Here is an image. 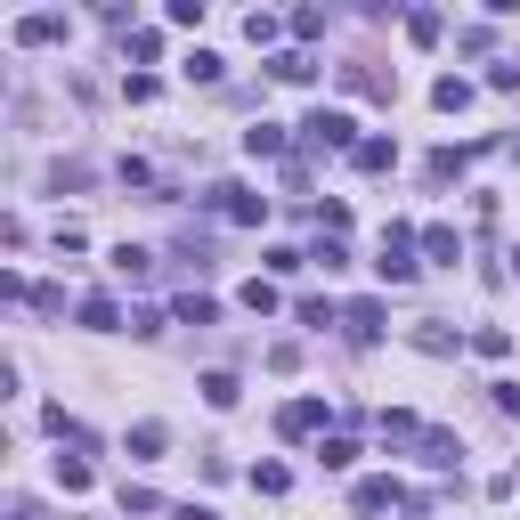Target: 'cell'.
Returning a JSON list of instances; mask_svg holds the SVG:
<instances>
[{
    "instance_id": "obj_1",
    "label": "cell",
    "mask_w": 520,
    "mask_h": 520,
    "mask_svg": "<svg viewBox=\"0 0 520 520\" xmlns=\"http://www.w3.org/2000/svg\"><path fill=\"white\" fill-rule=\"evenodd\" d=\"M301 139H309V147H325V155H334V147H350V155H358V122H350L342 106H317V114L301 122Z\"/></svg>"
},
{
    "instance_id": "obj_2",
    "label": "cell",
    "mask_w": 520,
    "mask_h": 520,
    "mask_svg": "<svg viewBox=\"0 0 520 520\" xmlns=\"http://www.w3.org/2000/svg\"><path fill=\"white\" fill-rule=\"evenodd\" d=\"M374 269H382L390 285H407V277L423 269V260H415V236H407V228H382V260H374Z\"/></svg>"
},
{
    "instance_id": "obj_3",
    "label": "cell",
    "mask_w": 520,
    "mask_h": 520,
    "mask_svg": "<svg viewBox=\"0 0 520 520\" xmlns=\"http://www.w3.org/2000/svg\"><path fill=\"white\" fill-rule=\"evenodd\" d=\"M212 212L236 220V228H260V220H269V204H260L252 187H212Z\"/></svg>"
},
{
    "instance_id": "obj_4",
    "label": "cell",
    "mask_w": 520,
    "mask_h": 520,
    "mask_svg": "<svg viewBox=\"0 0 520 520\" xmlns=\"http://www.w3.org/2000/svg\"><path fill=\"white\" fill-rule=\"evenodd\" d=\"M317 423H325V399H293V407L277 415V431H285V439H309Z\"/></svg>"
},
{
    "instance_id": "obj_5",
    "label": "cell",
    "mask_w": 520,
    "mask_h": 520,
    "mask_svg": "<svg viewBox=\"0 0 520 520\" xmlns=\"http://www.w3.org/2000/svg\"><path fill=\"white\" fill-rule=\"evenodd\" d=\"M350 504H358V512H390V504H407V488H399V480H358Z\"/></svg>"
},
{
    "instance_id": "obj_6",
    "label": "cell",
    "mask_w": 520,
    "mask_h": 520,
    "mask_svg": "<svg viewBox=\"0 0 520 520\" xmlns=\"http://www.w3.org/2000/svg\"><path fill=\"white\" fill-rule=\"evenodd\" d=\"M431 106H439V114H464V106H472V82H464V74H439V82H431Z\"/></svg>"
},
{
    "instance_id": "obj_7",
    "label": "cell",
    "mask_w": 520,
    "mask_h": 520,
    "mask_svg": "<svg viewBox=\"0 0 520 520\" xmlns=\"http://www.w3.org/2000/svg\"><path fill=\"white\" fill-rule=\"evenodd\" d=\"M415 447H423V464H431V472H455V455H464V447H455V431H423Z\"/></svg>"
},
{
    "instance_id": "obj_8",
    "label": "cell",
    "mask_w": 520,
    "mask_h": 520,
    "mask_svg": "<svg viewBox=\"0 0 520 520\" xmlns=\"http://www.w3.org/2000/svg\"><path fill=\"white\" fill-rule=\"evenodd\" d=\"M472 155H480V147H439V155L423 163V171H431V187H447V179H464V163H472Z\"/></svg>"
},
{
    "instance_id": "obj_9",
    "label": "cell",
    "mask_w": 520,
    "mask_h": 520,
    "mask_svg": "<svg viewBox=\"0 0 520 520\" xmlns=\"http://www.w3.org/2000/svg\"><path fill=\"white\" fill-rule=\"evenodd\" d=\"M171 317H179V325H220V301H212V293H179Z\"/></svg>"
},
{
    "instance_id": "obj_10",
    "label": "cell",
    "mask_w": 520,
    "mask_h": 520,
    "mask_svg": "<svg viewBox=\"0 0 520 520\" xmlns=\"http://www.w3.org/2000/svg\"><path fill=\"white\" fill-rule=\"evenodd\" d=\"M342 317H350V334H358V342H382V317H390V309H382V301H350Z\"/></svg>"
},
{
    "instance_id": "obj_11",
    "label": "cell",
    "mask_w": 520,
    "mask_h": 520,
    "mask_svg": "<svg viewBox=\"0 0 520 520\" xmlns=\"http://www.w3.org/2000/svg\"><path fill=\"white\" fill-rule=\"evenodd\" d=\"M57 33H65V17H49V9L17 17V41H25V49H41V41H57Z\"/></svg>"
},
{
    "instance_id": "obj_12",
    "label": "cell",
    "mask_w": 520,
    "mask_h": 520,
    "mask_svg": "<svg viewBox=\"0 0 520 520\" xmlns=\"http://www.w3.org/2000/svg\"><path fill=\"white\" fill-rule=\"evenodd\" d=\"M163 447H171V431L163 423H139V431H130V464H155Z\"/></svg>"
},
{
    "instance_id": "obj_13",
    "label": "cell",
    "mask_w": 520,
    "mask_h": 520,
    "mask_svg": "<svg viewBox=\"0 0 520 520\" xmlns=\"http://www.w3.org/2000/svg\"><path fill=\"white\" fill-rule=\"evenodd\" d=\"M350 163H358V171H390V163H399V139H358Z\"/></svg>"
},
{
    "instance_id": "obj_14",
    "label": "cell",
    "mask_w": 520,
    "mask_h": 520,
    "mask_svg": "<svg viewBox=\"0 0 520 520\" xmlns=\"http://www.w3.org/2000/svg\"><path fill=\"white\" fill-rule=\"evenodd\" d=\"M244 155H252V163H260V155H285V130H277V122H252V130H244Z\"/></svg>"
},
{
    "instance_id": "obj_15",
    "label": "cell",
    "mask_w": 520,
    "mask_h": 520,
    "mask_svg": "<svg viewBox=\"0 0 520 520\" xmlns=\"http://www.w3.org/2000/svg\"><path fill=\"white\" fill-rule=\"evenodd\" d=\"M82 325H90V334H114V325H122V309H114L106 293H90V301H82Z\"/></svg>"
},
{
    "instance_id": "obj_16",
    "label": "cell",
    "mask_w": 520,
    "mask_h": 520,
    "mask_svg": "<svg viewBox=\"0 0 520 520\" xmlns=\"http://www.w3.org/2000/svg\"><path fill=\"white\" fill-rule=\"evenodd\" d=\"M439 33H447V17H439V9H415V17H407V41H415V49H431Z\"/></svg>"
},
{
    "instance_id": "obj_17",
    "label": "cell",
    "mask_w": 520,
    "mask_h": 520,
    "mask_svg": "<svg viewBox=\"0 0 520 520\" xmlns=\"http://www.w3.org/2000/svg\"><path fill=\"white\" fill-rule=\"evenodd\" d=\"M269 74H277V82H309V74H317V65H309L301 49H277V57H269Z\"/></svg>"
},
{
    "instance_id": "obj_18",
    "label": "cell",
    "mask_w": 520,
    "mask_h": 520,
    "mask_svg": "<svg viewBox=\"0 0 520 520\" xmlns=\"http://www.w3.org/2000/svg\"><path fill=\"white\" fill-rule=\"evenodd\" d=\"M195 390H204V399H212V407H236V399H244V382H236V374H204V382H195Z\"/></svg>"
},
{
    "instance_id": "obj_19",
    "label": "cell",
    "mask_w": 520,
    "mask_h": 520,
    "mask_svg": "<svg viewBox=\"0 0 520 520\" xmlns=\"http://www.w3.org/2000/svg\"><path fill=\"white\" fill-rule=\"evenodd\" d=\"M236 301H244V309H252V317H277V285H269V277H252V285H244V293H236Z\"/></svg>"
},
{
    "instance_id": "obj_20",
    "label": "cell",
    "mask_w": 520,
    "mask_h": 520,
    "mask_svg": "<svg viewBox=\"0 0 520 520\" xmlns=\"http://www.w3.org/2000/svg\"><path fill=\"white\" fill-rule=\"evenodd\" d=\"M423 252H431V260H455V252H464V236H455V228H439V220H431V228H423Z\"/></svg>"
},
{
    "instance_id": "obj_21",
    "label": "cell",
    "mask_w": 520,
    "mask_h": 520,
    "mask_svg": "<svg viewBox=\"0 0 520 520\" xmlns=\"http://www.w3.org/2000/svg\"><path fill=\"white\" fill-rule=\"evenodd\" d=\"M57 488H65V496L90 488V464H82V455H57Z\"/></svg>"
},
{
    "instance_id": "obj_22",
    "label": "cell",
    "mask_w": 520,
    "mask_h": 520,
    "mask_svg": "<svg viewBox=\"0 0 520 520\" xmlns=\"http://www.w3.org/2000/svg\"><path fill=\"white\" fill-rule=\"evenodd\" d=\"M252 488H260V496H285L293 472H285V464H252Z\"/></svg>"
},
{
    "instance_id": "obj_23",
    "label": "cell",
    "mask_w": 520,
    "mask_h": 520,
    "mask_svg": "<svg viewBox=\"0 0 520 520\" xmlns=\"http://www.w3.org/2000/svg\"><path fill=\"white\" fill-rule=\"evenodd\" d=\"M114 269H122V277H130V285H139V277H155V260H147V252H139V244H122V252H114Z\"/></svg>"
},
{
    "instance_id": "obj_24",
    "label": "cell",
    "mask_w": 520,
    "mask_h": 520,
    "mask_svg": "<svg viewBox=\"0 0 520 520\" xmlns=\"http://www.w3.org/2000/svg\"><path fill=\"white\" fill-rule=\"evenodd\" d=\"M317 464H325V472H350V464H358V447H350V439H325V447H317Z\"/></svg>"
},
{
    "instance_id": "obj_25",
    "label": "cell",
    "mask_w": 520,
    "mask_h": 520,
    "mask_svg": "<svg viewBox=\"0 0 520 520\" xmlns=\"http://www.w3.org/2000/svg\"><path fill=\"white\" fill-rule=\"evenodd\" d=\"M472 350H480V358H504V350H512V334H504V325H480Z\"/></svg>"
},
{
    "instance_id": "obj_26",
    "label": "cell",
    "mask_w": 520,
    "mask_h": 520,
    "mask_svg": "<svg viewBox=\"0 0 520 520\" xmlns=\"http://www.w3.org/2000/svg\"><path fill=\"white\" fill-rule=\"evenodd\" d=\"M187 82H220V57L212 49H187Z\"/></svg>"
},
{
    "instance_id": "obj_27",
    "label": "cell",
    "mask_w": 520,
    "mask_h": 520,
    "mask_svg": "<svg viewBox=\"0 0 520 520\" xmlns=\"http://www.w3.org/2000/svg\"><path fill=\"white\" fill-rule=\"evenodd\" d=\"M415 342H423L431 358H447V350H455V334H447V325H415Z\"/></svg>"
},
{
    "instance_id": "obj_28",
    "label": "cell",
    "mask_w": 520,
    "mask_h": 520,
    "mask_svg": "<svg viewBox=\"0 0 520 520\" xmlns=\"http://www.w3.org/2000/svg\"><path fill=\"white\" fill-rule=\"evenodd\" d=\"M179 520H220V512L212 504H179Z\"/></svg>"
},
{
    "instance_id": "obj_29",
    "label": "cell",
    "mask_w": 520,
    "mask_h": 520,
    "mask_svg": "<svg viewBox=\"0 0 520 520\" xmlns=\"http://www.w3.org/2000/svg\"><path fill=\"white\" fill-rule=\"evenodd\" d=\"M9 520H41V504H25V496H17V504H9Z\"/></svg>"
}]
</instances>
